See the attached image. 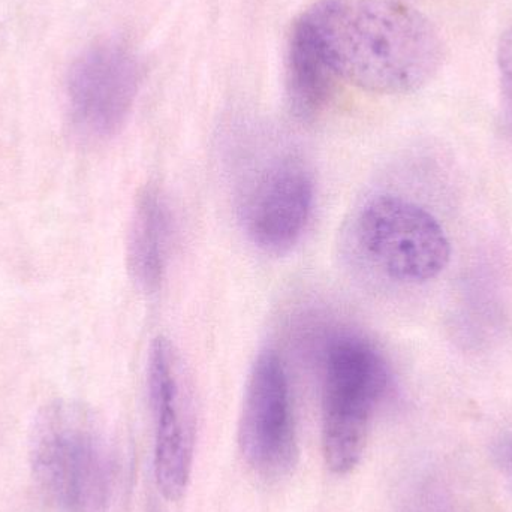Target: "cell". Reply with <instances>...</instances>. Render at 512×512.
<instances>
[{
  "label": "cell",
  "mask_w": 512,
  "mask_h": 512,
  "mask_svg": "<svg viewBox=\"0 0 512 512\" xmlns=\"http://www.w3.org/2000/svg\"><path fill=\"white\" fill-rule=\"evenodd\" d=\"M294 24L336 80L366 92H417L444 63L435 24L400 0H319Z\"/></svg>",
  "instance_id": "6da1fadb"
},
{
  "label": "cell",
  "mask_w": 512,
  "mask_h": 512,
  "mask_svg": "<svg viewBox=\"0 0 512 512\" xmlns=\"http://www.w3.org/2000/svg\"><path fill=\"white\" fill-rule=\"evenodd\" d=\"M30 466L51 512H108L119 483V463L95 418L74 403L56 402L39 415Z\"/></svg>",
  "instance_id": "7a4b0ae2"
},
{
  "label": "cell",
  "mask_w": 512,
  "mask_h": 512,
  "mask_svg": "<svg viewBox=\"0 0 512 512\" xmlns=\"http://www.w3.org/2000/svg\"><path fill=\"white\" fill-rule=\"evenodd\" d=\"M343 245L355 265L399 283H424L450 264L451 245L438 219L406 198L378 194L352 210Z\"/></svg>",
  "instance_id": "3957f363"
},
{
  "label": "cell",
  "mask_w": 512,
  "mask_h": 512,
  "mask_svg": "<svg viewBox=\"0 0 512 512\" xmlns=\"http://www.w3.org/2000/svg\"><path fill=\"white\" fill-rule=\"evenodd\" d=\"M388 388L387 361L370 340L348 331L328 340L322 358V451L334 474L357 468Z\"/></svg>",
  "instance_id": "277c9868"
},
{
  "label": "cell",
  "mask_w": 512,
  "mask_h": 512,
  "mask_svg": "<svg viewBox=\"0 0 512 512\" xmlns=\"http://www.w3.org/2000/svg\"><path fill=\"white\" fill-rule=\"evenodd\" d=\"M239 444L248 465L264 478H282L297 465L294 403L285 364L267 349L256 357L246 384Z\"/></svg>",
  "instance_id": "5b68a950"
},
{
  "label": "cell",
  "mask_w": 512,
  "mask_h": 512,
  "mask_svg": "<svg viewBox=\"0 0 512 512\" xmlns=\"http://www.w3.org/2000/svg\"><path fill=\"white\" fill-rule=\"evenodd\" d=\"M143 83L140 60L128 47L104 42L84 51L66 80L69 116L89 140L113 137L125 125Z\"/></svg>",
  "instance_id": "8992f818"
},
{
  "label": "cell",
  "mask_w": 512,
  "mask_h": 512,
  "mask_svg": "<svg viewBox=\"0 0 512 512\" xmlns=\"http://www.w3.org/2000/svg\"><path fill=\"white\" fill-rule=\"evenodd\" d=\"M313 204L315 183L309 168L291 153H283L249 177L240 197V222L259 249L282 254L303 236Z\"/></svg>",
  "instance_id": "52a82bcc"
},
{
  "label": "cell",
  "mask_w": 512,
  "mask_h": 512,
  "mask_svg": "<svg viewBox=\"0 0 512 512\" xmlns=\"http://www.w3.org/2000/svg\"><path fill=\"white\" fill-rule=\"evenodd\" d=\"M147 385L155 417L156 483L165 499L176 502L191 480L194 423L173 349L164 337H158L150 348Z\"/></svg>",
  "instance_id": "ba28073f"
},
{
  "label": "cell",
  "mask_w": 512,
  "mask_h": 512,
  "mask_svg": "<svg viewBox=\"0 0 512 512\" xmlns=\"http://www.w3.org/2000/svg\"><path fill=\"white\" fill-rule=\"evenodd\" d=\"M170 210L155 188L138 197L128 242V265L132 279L147 292L156 291L167 268L171 234Z\"/></svg>",
  "instance_id": "9c48e42d"
},
{
  "label": "cell",
  "mask_w": 512,
  "mask_h": 512,
  "mask_svg": "<svg viewBox=\"0 0 512 512\" xmlns=\"http://www.w3.org/2000/svg\"><path fill=\"white\" fill-rule=\"evenodd\" d=\"M336 78L303 32L292 24L286 57V93L301 122L318 119L333 95Z\"/></svg>",
  "instance_id": "30bf717a"
},
{
  "label": "cell",
  "mask_w": 512,
  "mask_h": 512,
  "mask_svg": "<svg viewBox=\"0 0 512 512\" xmlns=\"http://www.w3.org/2000/svg\"><path fill=\"white\" fill-rule=\"evenodd\" d=\"M496 63H498L505 122L512 134V26L508 27L499 38Z\"/></svg>",
  "instance_id": "8fae6325"
},
{
  "label": "cell",
  "mask_w": 512,
  "mask_h": 512,
  "mask_svg": "<svg viewBox=\"0 0 512 512\" xmlns=\"http://www.w3.org/2000/svg\"><path fill=\"white\" fill-rule=\"evenodd\" d=\"M508 462H510V468L512 469V450L510 451V456H508Z\"/></svg>",
  "instance_id": "7c38bea8"
}]
</instances>
